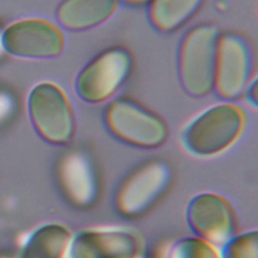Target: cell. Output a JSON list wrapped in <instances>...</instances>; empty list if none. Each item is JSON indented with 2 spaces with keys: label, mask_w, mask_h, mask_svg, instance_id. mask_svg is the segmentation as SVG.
Returning <instances> with one entry per match:
<instances>
[{
  "label": "cell",
  "mask_w": 258,
  "mask_h": 258,
  "mask_svg": "<svg viewBox=\"0 0 258 258\" xmlns=\"http://www.w3.org/2000/svg\"><path fill=\"white\" fill-rule=\"evenodd\" d=\"M185 219L196 236L223 245L236 234V216L232 205L216 192H200L186 205Z\"/></svg>",
  "instance_id": "cell-9"
},
{
  "label": "cell",
  "mask_w": 258,
  "mask_h": 258,
  "mask_svg": "<svg viewBox=\"0 0 258 258\" xmlns=\"http://www.w3.org/2000/svg\"><path fill=\"white\" fill-rule=\"evenodd\" d=\"M119 0H63L57 8V20L71 30H84L107 21L118 8Z\"/></svg>",
  "instance_id": "cell-12"
},
{
  "label": "cell",
  "mask_w": 258,
  "mask_h": 258,
  "mask_svg": "<svg viewBox=\"0 0 258 258\" xmlns=\"http://www.w3.org/2000/svg\"><path fill=\"white\" fill-rule=\"evenodd\" d=\"M129 3H133V4H144V3H147L149 2L150 0H125Z\"/></svg>",
  "instance_id": "cell-18"
},
{
  "label": "cell",
  "mask_w": 258,
  "mask_h": 258,
  "mask_svg": "<svg viewBox=\"0 0 258 258\" xmlns=\"http://www.w3.org/2000/svg\"><path fill=\"white\" fill-rule=\"evenodd\" d=\"M2 30H1V27H0V53L2 52L3 50V47H2Z\"/></svg>",
  "instance_id": "cell-19"
},
{
  "label": "cell",
  "mask_w": 258,
  "mask_h": 258,
  "mask_svg": "<svg viewBox=\"0 0 258 258\" xmlns=\"http://www.w3.org/2000/svg\"><path fill=\"white\" fill-rule=\"evenodd\" d=\"M57 179L64 198L79 209L93 206L99 195L97 172L91 161L80 152L62 157L57 167Z\"/></svg>",
  "instance_id": "cell-11"
},
{
  "label": "cell",
  "mask_w": 258,
  "mask_h": 258,
  "mask_svg": "<svg viewBox=\"0 0 258 258\" xmlns=\"http://www.w3.org/2000/svg\"><path fill=\"white\" fill-rule=\"evenodd\" d=\"M220 34L211 24H200L184 36L179 52V77L184 90L205 97L215 89Z\"/></svg>",
  "instance_id": "cell-2"
},
{
  "label": "cell",
  "mask_w": 258,
  "mask_h": 258,
  "mask_svg": "<svg viewBox=\"0 0 258 258\" xmlns=\"http://www.w3.org/2000/svg\"><path fill=\"white\" fill-rule=\"evenodd\" d=\"M252 73V54L246 40L240 35H220L217 53L215 88L221 97L234 100L241 97Z\"/></svg>",
  "instance_id": "cell-10"
},
{
  "label": "cell",
  "mask_w": 258,
  "mask_h": 258,
  "mask_svg": "<svg viewBox=\"0 0 258 258\" xmlns=\"http://www.w3.org/2000/svg\"><path fill=\"white\" fill-rule=\"evenodd\" d=\"M144 242L135 230L120 226L85 228L72 234L64 258H138Z\"/></svg>",
  "instance_id": "cell-6"
},
{
  "label": "cell",
  "mask_w": 258,
  "mask_h": 258,
  "mask_svg": "<svg viewBox=\"0 0 258 258\" xmlns=\"http://www.w3.org/2000/svg\"><path fill=\"white\" fill-rule=\"evenodd\" d=\"M3 50L30 59L51 58L64 47V37L54 23L41 18H24L9 24L2 33Z\"/></svg>",
  "instance_id": "cell-8"
},
{
  "label": "cell",
  "mask_w": 258,
  "mask_h": 258,
  "mask_svg": "<svg viewBox=\"0 0 258 258\" xmlns=\"http://www.w3.org/2000/svg\"><path fill=\"white\" fill-rule=\"evenodd\" d=\"M164 251L166 258H221L216 245L198 236L181 238Z\"/></svg>",
  "instance_id": "cell-15"
},
{
  "label": "cell",
  "mask_w": 258,
  "mask_h": 258,
  "mask_svg": "<svg viewBox=\"0 0 258 258\" xmlns=\"http://www.w3.org/2000/svg\"><path fill=\"white\" fill-rule=\"evenodd\" d=\"M133 57L124 47H111L92 59L76 80V92L88 103H102L113 97L128 79Z\"/></svg>",
  "instance_id": "cell-5"
},
{
  "label": "cell",
  "mask_w": 258,
  "mask_h": 258,
  "mask_svg": "<svg viewBox=\"0 0 258 258\" xmlns=\"http://www.w3.org/2000/svg\"><path fill=\"white\" fill-rule=\"evenodd\" d=\"M245 125L242 108L233 103L215 104L187 122L181 130L180 143L192 156H216L240 138Z\"/></svg>",
  "instance_id": "cell-1"
},
{
  "label": "cell",
  "mask_w": 258,
  "mask_h": 258,
  "mask_svg": "<svg viewBox=\"0 0 258 258\" xmlns=\"http://www.w3.org/2000/svg\"><path fill=\"white\" fill-rule=\"evenodd\" d=\"M27 107L31 122L47 142L69 143L76 132V118L66 93L51 82H40L29 92Z\"/></svg>",
  "instance_id": "cell-4"
},
{
  "label": "cell",
  "mask_w": 258,
  "mask_h": 258,
  "mask_svg": "<svg viewBox=\"0 0 258 258\" xmlns=\"http://www.w3.org/2000/svg\"><path fill=\"white\" fill-rule=\"evenodd\" d=\"M172 179L169 165L161 160L147 162L134 170L119 186L115 207L126 218H138L149 211L167 190Z\"/></svg>",
  "instance_id": "cell-7"
},
{
  "label": "cell",
  "mask_w": 258,
  "mask_h": 258,
  "mask_svg": "<svg viewBox=\"0 0 258 258\" xmlns=\"http://www.w3.org/2000/svg\"><path fill=\"white\" fill-rule=\"evenodd\" d=\"M71 236L63 224L41 225L29 236L18 258H64Z\"/></svg>",
  "instance_id": "cell-13"
},
{
  "label": "cell",
  "mask_w": 258,
  "mask_h": 258,
  "mask_svg": "<svg viewBox=\"0 0 258 258\" xmlns=\"http://www.w3.org/2000/svg\"><path fill=\"white\" fill-rule=\"evenodd\" d=\"M244 94L246 95L249 104H251V106L256 108L257 107V82H256V80H251V82L247 86Z\"/></svg>",
  "instance_id": "cell-17"
},
{
  "label": "cell",
  "mask_w": 258,
  "mask_h": 258,
  "mask_svg": "<svg viewBox=\"0 0 258 258\" xmlns=\"http://www.w3.org/2000/svg\"><path fill=\"white\" fill-rule=\"evenodd\" d=\"M105 120L112 134L136 147L156 148L169 136V127L163 118L128 98L112 101Z\"/></svg>",
  "instance_id": "cell-3"
},
{
  "label": "cell",
  "mask_w": 258,
  "mask_h": 258,
  "mask_svg": "<svg viewBox=\"0 0 258 258\" xmlns=\"http://www.w3.org/2000/svg\"><path fill=\"white\" fill-rule=\"evenodd\" d=\"M221 258H258V232L248 230L234 234L223 244Z\"/></svg>",
  "instance_id": "cell-16"
},
{
  "label": "cell",
  "mask_w": 258,
  "mask_h": 258,
  "mask_svg": "<svg viewBox=\"0 0 258 258\" xmlns=\"http://www.w3.org/2000/svg\"><path fill=\"white\" fill-rule=\"evenodd\" d=\"M138 258H147L145 255H142V256H140V257H138Z\"/></svg>",
  "instance_id": "cell-20"
},
{
  "label": "cell",
  "mask_w": 258,
  "mask_h": 258,
  "mask_svg": "<svg viewBox=\"0 0 258 258\" xmlns=\"http://www.w3.org/2000/svg\"><path fill=\"white\" fill-rule=\"evenodd\" d=\"M150 17L160 30L173 31L187 22L203 0H150Z\"/></svg>",
  "instance_id": "cell-14"
}]
</instances>
